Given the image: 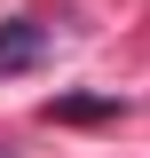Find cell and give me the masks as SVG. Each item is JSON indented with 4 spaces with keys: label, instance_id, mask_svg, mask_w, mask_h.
Instances as JSON below:
<instances>
[{
    "label": "cell",
    "instance_id": "cell-1",
    "mask_svg": "<svg viewBox=\"0 0 150 158\" xmlns=\"http://www.w3.org/2000/svg\"><path fill=\"white\" fill-rule=\"evenodd\" d=\"M48 63V24L40 16H8L0 24V79H24Z\"/></svg>",
    "mask_w": 150,
    "mask_h": 158
},
{
    "label": "cell",
    "instance_id": "cell-2",
    "mask_svg": "<svg viewBox=\"0 0 150 158\" xmlns=\"http://www.w3.org/2000/svg\"><path fill=\"white\" fill-rule=\"evenodd\" d=\"M48 118H119V95H63L48 103Z\"/></svg>",
    "mask_w": 150,
    "mask_h": 158
}]
</instances>
